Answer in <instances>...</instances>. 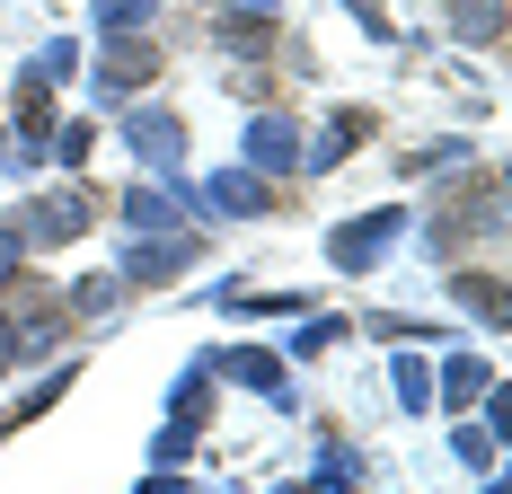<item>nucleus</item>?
<instances>
[{"label": "nucleus", "mask_w": 512, "mask_h": 494, "mask_svg": "<svg viewBox=\"0 0 512 494\" xmlns=\"http://www.w3.org/2000/svg\"><path fill=\"white\" fill-rule=\"evenodd\" d=\"M398 230H407L398 212H362V221H345V230L327 239V256H336L345 274H371V265H380L389 247H398Z\"/></svg>", "instance_id": "nucleus-3"}, {"label": "nucleus", "mask_w": 512, "mask_h": 494, "mask_svg": "<svg viewBox=\"0 0 512 494\" xmlns=\"http://www.w3.org/2000/svg\"><path fill=\"white\" fill-rule=\"evenodd\" d=\"M212 380H239V389H256V397H283V371H274V362H265L256 345L221 353V362H212Z\"/></svg>", "instance_id": "nucleus-10"}, {"label": "nucleus", "mask_w": 512, "mask_h": 494, "mask_svg": "<svg viewBox=\"0 0 512 494\" xmlns=\"http://www.w3.org/2000/svg\"><path fill=\"white\" fill-rule=\"evenodd\" d=\"M124 150H133L142 168H177V159H186V115H177V106H133V115H124Z\"/></svg>", "instance_id": "nucleus-2"}, {"label": "nucleus", "mask_w": 512, "mask_h": 494, "mask_svg": "<svg viewBox=\"0 0 512 494\" xmlns=\"http://www.w3.org/2000/svg\"><path fill=\"white\" fill-rule=\"evenodd\" d=\"M89 150H98V124H89V115L53 133V159H62V168H89Z\"/></svg>", "instance_id": "nucleus-18"}, {"label": "nucleus", "mask_w": 512, "mask_h": 494, "mask_svg": "<svg viewBox=\"0 0 512 494\" xmlns=\"http://www.w3.org/2000/svg\"><path fill=\"white\" fill-rule=\"evenodd\" d=\"M151 71H159V45H142V36H106V45H98V98L142 89Z\"/></svg>", "instance_id": "nucleus-4"}, {"label": "nucleus", "mask_w": 512, "mask_h": 494, "mask_svg": "<svg viewBox=\"0 0 512 494\" xmlns=\"http://www.w3.org/2000/svg\"><path fill=\"white\" fill-rule=\"evenodd\" d=\"M142 494H204V486H186V477H151Z\"/></svg>", "instance_id": "nucleus-25"}, {"label": "nucleus", "mask_w": 512, "mask_h": 494, "mask_svg": "<svg viewBox=\"0 0 512 494\" xmlns=\"http://www.w3.org/2000/svg\"><path fill=\"white\" fill-rule=\"evenodd\" d=\"M9 115H18V133H27V150H36V142L53 133V80H45V71H27V80L9 89Z\"/></svg>", "instance_id": "nucleus-8"}, {"label": "nucleus", "mask_w": 512, "mask_h": 494, "mask_svg": "<svg viewBox=\"0 0 512 494\" xmlns=\"http://www.w3.org/2000/svg\"><path fill=\"white\" fill-rule=\"evenodd\" d=\"M239 9H248V18H274V0H239Z\"/></svg>", "instance_id": "nucleus-26"}, {"label": "nucleus", "mask_w": 512, "mask_h": 494, "mask_svg": "<svg viewBox=\"0 0 512 494\" xmlns=\"http://www.w3.org/2000/svg\"><path fill=\"white\" fill-rule=\"evenodd\" d=\"M398 397H407V406H424V397H433V380H424V362H415V353L398 362Z\"/></svg>", "instance_id": "nucleus-22"}, {"label": "nucleus", "mask_w": 512, "mask_h": 494, "mask_svg": "<svg viewBox=\"0 0 512 494\" xmlns=\"http://www.w3.org/2000/svg\"><path fill=\"white\" fill-rule=\"evenodd\" d=\"M18 256H27V247H18V239H9V230H0V283L18 274Z\"/></svg>", "instance_id": "nucleus-24"}, {"label": "nucleus", "mask_w": 512, "mask_h": 494, "mask_svg": "<svg viewBox=\"0 0 512 494\" xmlns=\"http://www.w3.org/2000/svg\"><path fill=\"white\" fill-rule=\"evenodd\" d=\"M451 292L477 327H504V292H495V274H451Z\"/></svg>", "instance_id": "nucleus-14"}, {"label": "nucleus", "mask_w": 512, "mask_h": 494, "mask_svg": "<svg viewBox=\"0 0 512 494\" xmlns=\"http://www.w3.org/2000/svg\"><path fill=\"white\" fill-rule=\"evenodd\" d=\"M442 27L460 45H495L504 36V0H442Z\"/></svg>", "instance_id": "nucleus-9"}, {"label": "nucleus", "mask_w": 512, "mask_h": 494, "mask_svg": "<svg viewBox=\"0 0 512 494\" xmlns=\"http://www.w3.org/2000/svg\"><path fill=\"white\" fill-rule=\"evenodd\" d=\"M9 362H18V318L0 309V371H9Z\"/></svg>", "instance_id": "nucleus-23"}, {"label": "nucleus", "mask_w": 512, "mask_h": 494, "mask_svg": "<svg viewBox=\"0 0 512 494\" xmlns=\"http://www.w3.org/2000/svg\"><path fill=\"white\" fill-rule=\"evenodd\" d=\"M62 389H71V362L53 371L45 389H27V397H18V415H9V424H36V415H53V406H62Z\"/></svg>", "instance_id": "nucleus-19"}, {"label": "nucleus", "mask_w": 512, "mask_h": 494, "mask_svg": "<svg viewBox=\"0 0 512 494\" xmlns=\"http://www.w3.org/2000/svg\"><path fill=\"white\" fill-rule=\"evenodd\" d=\"M177 212H186V203H177V186H133V195H124V221H133L142 239H151V230H168Z\"/></svg>", "instance_id": "nucleus-11"}, {"label": "nucleus", "mask_w": 512, "mask_h": 494, "mask_svg": "<svg viewBox=\"0 0 512 494\" xmlns=\"http://www.w3.org/2000/svg\"><path fill=\"white\" fill-rule=\"evenodd\" d=\"M362 133H371V115H362V106H345V115L327 124V142H318V150H301V159H309V168H336V159H345V150H354Z\"/></svg>", "instance_id": "nucleus-15"}, {"label": "nucleus", "mask_w": 512, "mask_h": 494, "mask_svg": "<svg viewBox=\"0 0 512 494\" xmlns=\"http://www.w3.org/2000/svg\"><path fill=\"white\" fill-rule=\"evenodd\" d=\"M204 415H212V371H186L177 406H168V433H204Z\"/></svg>", "instance_id": "nucleus-13"}, {"label": "nucleus", "mask_w": 512, "mask_h": 494, "mask_svg": "<svg viewBox=\"0 0 512 494\" xmlns=\"http://www.w3.org/2000/svg\"><path fill=\"white\" fill-rule=\"evenodd\" d=\"M195 256H204V239H159V230H151V239L124 256V274H115V283H168V274H186Z\"/></svg>", "instance_id": "nucleus-5"}, {"label": "nucleus", "mask_w": 512, "mask_h": 494, "mask_svg": "<svg viewBox=\"0 0 512 494\" xmlns=\"http://www.w3.org/2000/svg\"><path fill=\"white\" fill-rule=\"evenodd\" d=\"M248 168H256V177H283V168H301V133H292L283 115H256V124H248Z\"/></svg>", "instance_id": "nucleus-6"}, {"label": "nucleus", "mask_w": 512, "mask_h": 494, "mask_svg": "<svg viewBox=\"0 0 512 494\" xmlns=\"http://www.w3.org/2000/svg\"><path fill=\"white\" fill-rule=\"evenodd\" d=\"M204 203H212V212H239V221H256V212H274V186H265L256 168H221V177L204 186Z\"/></svg>", "instance_id": "nucleus-7"}, {"label": "nucleus", "mask_w": 512, "mask_h": 494, "mask_svg": "<svg viewBox=\"0 0 512 494\" xmlns=\"http://www.w3.org/2000/svg\"><path fill=\"white\" fill-rule=\"evenodd\" d=\"M336 336H345V318H309L301 336H292V353H301V362H309V353H327V345H336Z\"/></svg>", "instance_id": "nucleus-20"}, {"label": "nucleus", "mask_w": 512, "mask_h": 494, "mask_svg": "<svg viewBox=\"0 0 512 494\" xmlns=\"http://www.w3.org/2000/svg\"><path fill=\"white\" fill-rule=\"evenodd\" d=\"M89 221H98V203L80 195V186H53V195H27L9 221H0V230L27 247V256H36V247H71V239H89Z\"/></svg>", "instance_id": "nucleus-1"}, {"label": "nucleus", "mask_w": 512, "mask_h": 494, "mask_svg": "<svg viewBox=\"0 0 512 494\" xmlns=\"http://www.w3.org/2000/svg\"><path fill=\"white\" fill-rule=\"evenodd\" d=\"M115 300H124V283H115V274H80V283H71V309H80V318H106Z\"/></svg>", "instance_id": "nucleus-17"}, {"label": "nucleus", "mask_w": 512, "mask_h": 494, "mask_svg": "<svg viewBox=\"0 0 512 494\" xmlns=\"http://www.w3.org/2000/svg\"><path fill=\"white\" fill-rule=\"evenodd\" d=\"M159 18V0H98V36H142Z\"/></svg>", "instance_id": "nucleus-16"}, {"label": "nucleus", "mask_w": 512, "mask_h": 494, "mask_svg": "<svg viewBox=\"0 0 512 494\" xmlns=\"http://www.w3.org/2000/svg\"><path fill=\"white\" fill-rule=\"evenodd\" d=\"M486 389H495V371H486L477 353H451V362H442V406H451V415H460L468 397H486Z\"/></svg>", "instance_id": "nucleus-12"}, {"label": "nucleus", "mask_w": 512, "mask_h": 494, "mask_svg": "<svg viewBox=\"0 0 512 494\" xmlns=\"http://www.w3.org/2000/svg\"><path fill=\"white\" fill-rule=\"evenodd\" d=\"M371 336H389V345H424L433 327H424V318H371Z\"/></svg>", "instance_id": "nucleus-21"}]
</instances>
